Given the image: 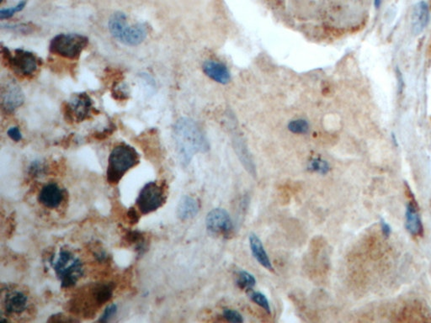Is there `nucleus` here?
<instances>
[{"label":"nucleus","mask_w":431,"mask_h":323,"mask_svg":"<svg viewBox=\"0 0 431 323\" xmlns=\"http://www.w3.org/2000/svg\"><path fill=\"white\" fill-rule=\"evenodd\" d=\"M45 168H46V167H45L44 164L41 161H33L30 167H29V174L31 176L38 178V177H41L42 175H44Z\"/></svg>","instance_id":"obj_25"},{"label":"nucleus","mask_w":431,"mask_h":323,"mask_svg":"<svg viewBox=\"0 0 431 323\" xmlns=\"http://www.w3.org/2000/svg\"><path fill=\"white\" fill-rule=\"evenodd\" d=\"M429 11L428 5L424 1H420L414 6L412 12L413 31L419 35L429 23Z\"/></svg>","instance_id":"obj_16"},{"label":"nucleus","mask_w":431,"mask_h":323,"mask_svg":"<svg viewBox=\"0 0 431 323\" xmlns=\"http://www.w3.org/2000/svg\"><path fill=\"white\" fill-rule=\"evenodd\" d=\"M203 70L205 75L219 84H226L230 81V72L223 63L208 60L204 63Z\"/></svg>","instance_id":"obj_15"},{"label":"nucleus","mask_w":431,"mask_h":323,"mask_svg":"<svg viewBox=\"0 0 431 323\" xmlns=\"http://www.w3.org/2000/svg\"><path fill=\"white\" fill-rule=\"evenodd\" d=\"M4 0H0V2L2 3Z\"/></svg>","instance_id":"obj_31"},{"label":"nucleus","mask_w":431,"mask_h":323,"mask_svg":"<svg viewBox=\"0 0 431 323\" xmlns=\"http://www.w3.org/2000/svg\"><path fill=\"white\" fill-rule=\"evenodd\" d=\"M205 226L212 235L223 237L230 235L233 227L230 215L222 208H216L208 213Z\"/></svg>","instance_id":"obj_10"},{"label":"nucleus","mask_w":431,"mask_h":323,"mask_svg":"<svg viewBox=\"0 0 431 323\" xmlns=\"http://www.w3.org/2000/svg\"><path fill=\"white\" fill-rule=\"evenodd\" d=\"M112 295L113 286L110 283H97L88 286L72 299L71 312L85 317L96 315L103 305L110 300Z\"/></svg>","instance_id":"obj_2"},{"label":"nucleus","mask_w":431,"mask_h":323,"mask_svg":"<svg viewBox=\"0 0 431 323\" xmlns=\"http://www.w3.org/2000/svg\"><path fill=\"white\" fill-rule=\"evenodd\" d=\"M224 318L226 319L227 321L232 323H242L243 322V318H242V315L237 311L231 309H225L223 311Z\"/></svg>","instance_id":"obj_26"},{"label":"nucleus","mask_w":431,"mask_h":323,"mask_svg":"<svg viewBox=\"0 0 431 323\" xmlns=\"http://www.w3.org/2000/svg\"><path fill=\"white\" fill-rule=\"evenodd\" d=\"M382 0H374V5L376 8H379L382 5Z\"/></svg>","instance_id":"obj_30"},{"label":"nucleus","mask_w":431,"mask_h":323,"mask_svg":"<svg viewBox=\"0 0 431 323\" xmlns=\"http://www.w3.org/2000/svg\"><path fill=\"white\" fill-rule=\"evenodd\" d=\"M308 169L312 172L318 173L320 175H327L330 170V166L327 161L322 158H313L308 163Z\"/></svg>","instance_id":"obj_20"},{"label":"nucleus","mask_w":431,"mask_h":323,"mask_svg":"<svg viewBox=\"0 0 431 323\" xmlns=\"http://www.w3.org/2000/svg\"><path fill=\"white\" fill-rule=\"evenodd\" d=\"M7 134L10 139L12 141H14V142H18L22 140V134H21V131L20 130L19 127H17V126H12V127H10L8 130Z\"/></svg>","instance_id":"obj_28"},{"label":"nucleus","mask_w":431,"mask_h":323,"mask_svg":"<svg viewBox=\"0 0 431 323\" xmlns=\"http://www.w3.org/2000/svg\"><path fill=\"white\" fill-rule=\"evenodd\" d=\"M166 201L165 191L156 182H149L142 187L136 205L142 215L150 214L163 206Z\"/></svg>","instance_id":"obj_8"},{"label":"nucleus","mask_w":431,"mask_h":323,"mask_svg":"<svg viewBox=\"0 0 431 323\" xmlns=\"http://www.w3.org/2000/svg\"><path fill=\"white\" fill-rule=\"evenodd\" d=\"M112 96L115 100H126L129 98L128 88L125 85V84H121V85H115L112 90Z\"/></svg>","instance_id":"obj_24"},{"label":"nucleus","mask_w":431,"mask_h":323,"mask_svg":"<svg viewBox=\"0 0 431 323\" xmlns=\"http://www.w3.org/2000/svg\"><path fill=\"white\" fill-rule=\"evenodd\" d=\"M200 205L195 198L184 196L180 199L177 208V216L181 221H188L198 214Z\"/></svg>","instance_id":"obj_17"},{"label":"nucleus","mask_w":431,"mask_h":323,"mask_svg":"<svg viewBox=\"0 0 431 323\" xmlns=\"http://www.w3.org/2000/svg\"><path fill=\"white\" fill-rule=\"evenodd\" d=\"M95 112L93 100L86 93H80L72 96L63 106V114L66 121L71 123H80L90 118Z\"/></svg>","instance_id":"obj_9"},{"label":"nucleus","mask_w":431,"mask_h":323,"mask_svg":"<svg viewBox=\"0 0 431 323\" xmlns=\"http://www.w3.org/2000/svg\"><path fill=\"white\" fill-rule=\"evenodd\" d=\"M28 296L19 290L8 291L3 297V307L7 315H21L28 308Z\"/></svg>","instance_id":"obj_12"},{"label":"nucleus","mask_w":431,"mask_h":323,"mask_svg":"<svg viewBox=\"0 0 431 323\" xmlns=\"http://www.w3.org/2000/svg\"><path fill=\"white\" fill-rule=\"evenodd\" d=\"M288 130L294 134L303 135V134H307L309 131L310 125L305 119H295L288 123Z\"/></svg>","instance_id":"obj_19"},{"label":"nucleus","mask_w":431,"mask_h":323,"mask_svg":"<svg viewBox=\"0 0 431 323\" xmlns=\"http://www.w3.org/2000/svg\"><path fill=\"white\" fill-rule=\"evenodd\" d=\"M117 311L118 309H117V305L111 304L108 306L101 315V318L99 319V321H103V322L110 321L117 315Z\"/></svg>","instance_id":"obj_27"},{"label":"nucleus","mask_w":431,"mask_h":323,"mask_svg":"<svg viewBox=\"0 0 431 323\" xmlns=\"http://www.w3.org/2000/svg\"><path fill=\"white\" fill-rule=\"evenodd\" d=\"M237 283L240 288L251 290L256 284V279L253 274L245 271V270H242L238 273Z\"/></svg>","instance_id":"obj_21"},{"label":"nucleus","mask_w":431,"mask_h":323,"mask_svg":"<svg viewBox=\"0 0 431 323\" xmlns=\"http://www.w3.org/2000/svg\"><path fill=\"white\" fill-rule=\"evenodd\" d=\"M89 45V38L74 33H62L51 39V53L70 60H78Z\"/></svg>","instance_id":"obj_7"},{"label":"nucleus","mask_w":431,"mask_h":323,"mask_svg":"<svg viewBox=\"0 0 431 323\" xmlns=\"http://www.w3.org/2000/svg\"><path fill=\"white\" fill-rule=\"evenodd\" d=\"M64 195L60 187L54 183H49L42 187L38 195V201L47 209H57L63 202Z\"/></svg>","instance_id":"obj_14"},{"label":"nucleus","mask_w":431,"mask_h":323,"mask_svg":"<svg viewBox=\"0 0 431 323\" xmlns=\"http://www.w3.org/2000/svg\"><path fill=\"white\" fill-rule=\"evenodd\" d=\"M408 192H409L408 196L410 200L406 209V228L411 235L415 237H422L424 233V227H423L421 219L418 212L417 203L409 189H408Z\"/></svg>","instance_id":"obj_13"},{"label":"nucleus","mask_w":431,"mask_h":323,"mask_svg":"<svg viewBox=\"0 0 431 323\" xmlns=\"http://www.w3.org/2000/svg\"><path fill=\"white\" fill-rule=\"evenodd\" d=\"M381 226H382V233H383L386 237H389L391 232L390 225H388V224H387L384 220H382Z\"/></svg>","instance_id":"obj_29"},{"label":"nucleus","mask_w":431,"mask_h":323,"mask_svg":"<svg viewBox=\"0 0 431 323\" xmlns=\"http://www.w3.org/2000/svg\"><path fill=\"white\" fill-rule=\"evenodd\" d=\"M251 300L254 301L255 304L258 305L259 307H262L266 312H271V306L269 303V300L266 298V295H264L261 292H254L250 295Z\"/></svg>","instance_id":"obj_23"},{"label":"nucleus","mask_w":431,"mask_h":323,"mask_svg":"<svg viewBox=\"0 0 431 323\" xmlns=\"http://www.w3.org/2000/svg\"><path fill=\"white\" fill-rule=\"evenodd\" d=\"M108 28L115 39L129 47L140 45L147 39L149 32L147 24L128 25L127 17L122 12H116L112 14Z\"/></svg>","instance_id":"obj_5"},{"label":"nucleus","mask_w":431,"mask_h":323,"mask_svg":"<svg viewBox=\"0 0 431 323\" xmlns=\"http://www.w3.org/2000/svg\"><path fill=\"white\" fill-rule=\"evenodd\" d=\"M49 263L63 289L74 286L84 275V265L80 258L66 249H61L58 254L51 256Z\"/></svg>","instance_id":"obj_3"},{"label":"nucleus","mask_w":431,"mask_h":323,"mask_svg":"<svg viewBox=\"0 0 431 323\" xmlns=\"http://www.w3.org/2000/svg\"><path fill=\"white\" fill-rule=\"evenodd\" d=\"M140 157L134 147L121 143L112 149L108 158L106 179L111 184L119 183L124 175L139 163Z\"/></svg>","instance_id":"obj_4"},{"label":"nucleus","mask_w":431,"mask_h":323,"mask_svg":"<svg viewBox=\"0 0 431 323\" xmlns=\"http://www.w3.org/2000/svg\"><path fill=\"white\" fill-rule=\"evenodd\" d=\"M25 101L23 91L14 82H10L2 88L1 105L6 114H12L23 105Z\"/></svg>","instance_id":"obj_11"},{"label":"nucleus","mask_w":431,"mask_h":323,"mask_svg":"<svg viewBox=\"0 0 431 323\" xmlns=\"http://www.w3.org/2000/svg\"><path fill=\"white\" fill-rule=\"evenodd\" d=\"M175 146L180 163L186 166L195 154L207 151L208 144L196 124L188 119H180L174 129Z\"/></svg>","instance_id":"obj_1"},{"label":"nucleus","mask_w":431,"mask_h":323,"mask_svg":"<svg viewBox=\"0 0 431 323\" xmlns=\"http://www.w3.org/2000/svg\"><path fill=\"white\" fill-rule=\"evenodd\" d=\"M26 1H21L18 5L15 6H13L11 8H8V9H2L0 10V19L6 20L10 19L13 15L21 12L23 10L24 8L26 7Z\"/></svg>","instance_id":"obj_22"},{"label":"nucleus","mask_w":431,"mask_h":323,"mask_svg":"<svg viewBox=\"0 0 431 323\" xmlns=\"http://www.w3.org/2000/svg\"><path fill=\"white\" fill-rule=\"evenodd\" d=\"M250 246L252 254L256 259L257 262L260 263L266 270L273 271L274 269H273L272 263L270 260L268 254L266 252V249L264 248L263 243L259 237L254 233L250 237Z\"/></svg>","instance_id":"obj_18"},{"label":"nucleus","mask_w":431,"mask_h":323,"mask_svg":"<svg viewBox=\"0 0 431 323\" xmlns=\"http://www.w3.org/2000/svg\"><path fill=\"white\" fill-rule=\"evenodd\" d=\"M1 58L14 73L26 79L32 78L42 65V60L35 54L23 49H15L12 53L7 47H2Z\"/></svg>","instance_id":"obj_6"}]
</instances>
